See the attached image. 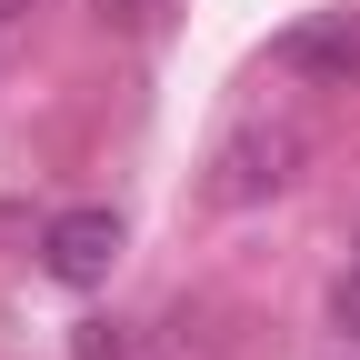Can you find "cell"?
Here are the masks:
<instances>
[{"label": "cell", "instance_id": "cell-2", "mask_svg": "<svg viewBox=\"0 0 360 360\" xmlns=\"http://www.w3.org/2000/svg\"><path fill=\"white\" fill-rule=\"evenodd\" d=\"M40 270H51L60 290H101L120 270V210H60L51 231H40Z\"/></svg>", "mask_w": 360, "mask_h": 360}, {"label": "cell", "instance_id": "cell-4", "mask_svg": "<svg viewBox=\"0 0 360 360\" xmlns=\"http://www.w3.org/2000/svg\"><path fill=\"white\" fill-rule=\"evenodd\" d=\"M330 330L360 350V240H350V260H340V281H330Z\"/></svg>", "mask_w": 360, "mask_h": 360}, {"label": "cell", "instance_id": "cell-1", "mask_svg": "<svg viewBox=\"0 0 360 360\" xmlns=\"http://www.w3.org/2000/svg\"><path fill=\"white\" fill-rule=\"evenodd\" d=\"M300 150H310L300 110H270V101H250L231 130H220V150H210V200H220V210L270 200V191H281V180L300 170Z\"/></svg>", "mask_w": 360, "mask_h": 360}, {"label": "cell", "instance_id": "cell-5", "mask_svg": "<svg viewBox=\"0 0 360 360\" xmlns=\"http://www.w3.org/2000/svg\"><path fill=\"white\" fill-rule=\"evenodd\" d=\"M70 360H150V350H141V330H120V321H90Z\"/></svg>", "mask_w": 360, "mask_h": 360}, {"label": "cell", "instance_id": "cell-3", "mask_svg": "<svg viewBox=\"0 0 360 360\" xmlns=\"http://www.w3.org/2000/svg\"><path fill=\"white\" fill-rule=\"evenodd\" d=\"M281 60L290 70H360V11H330V20H300L290 40H281Z\"/></svg>", "mask_w": 360, "mask_h": 360}, {"label": "cell", "instance_id": "cell-6", "mask_svg": "<svg viewBox=\"0 0 360 360\" xmlns=\"http://www.w3.org/2000/svg\"><path fill=\"white\" fill-rule=\"evenodd\" d=\"M110 11H120V20H160L170 0H110Z\"/></svg>", "mask_w": 360, "mask_h": 360}]
</instances>
